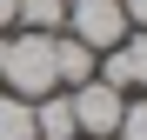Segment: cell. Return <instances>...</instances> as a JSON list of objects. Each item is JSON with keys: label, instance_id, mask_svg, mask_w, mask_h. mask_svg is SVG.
<instances>
[{"label": "cell", "instance_id": "obj_1", "mask_svg": "<svg viewBox=\"0 0 147 140\" xmlns=\"http://www.w3.org/2000/svg\"><path fill=\"white\" fill-rule=\"evenodd\" d=\"M0 87L20 93V100L60 93V80H54V33H13L7 40V67H0Z\"/></svg>", "mask_w": 147, "mask_h": 140}, {"label": "cell", "instance_id": "obj_2", "mask_svg": "<svg viewBox=\"0 0 147 140\" xmlns=\"http://www.w3.org/2000/svg\"><path fill=\"white\" fill-rule=\"evenodd\" d=\"M60 27L80 40V47L107 54V47L127 40V13H120V0H67V20H60Z\"/></svg>", "mask_w": 147, "mask_h": 140}, {"label": "cell", "instance_id": "obj_3", "mask_svg": "<svg viewBox=\"0 0 147 140\" xmlns=\"http://www.w3.org/2000/svg\"><path fill=\"white\" fill-rule=\"evenodd\" d=\"M67 107H74V133H87V140H114L127 93L107 87V80H87V87H74V93H67Z\"/></svg>", "mask_w": 147, "mask_h": 140}, {"label": "cell", "instance_id": "obj_4", "mask_svg": "<svg viewBox=\"0 0 147 140\" xmlns=\"http://www.w3.org/2000/svg\"><path fill=\"white\" fill-rule=\"evenodd\" d=\"M94 80H107V87H120V93H147V27H134L120 47H107V67Z\"/></svg>", "mask_w": 147, "mask_h": 140}, {"label": "cell", "instance_id": "obj_5", "mask_svg": "<svg viewBox=\"0 0 147 140\" xmlns=\"http://www.w3.org/2000/svg\"><path fill=\"white\" fill-rule=\"evenodd\" d=\"M94 60H100V54H94V47H80L74 33H54V80H60L67 93L94 80Z\"/></svg>", "mask_w": 147, "mask_h": 140}, {"label": "cell", "instance_id": "obj_6", "mask_svg": "<svg viewBox=\"0 0 147 140\" xmlns=\"http://www.w3.org/2000/svg\"><path fill=\"white\" fill-rule=\"evenodd\" d=\"M34 133H40V140H74V107H67V93H40V100H34Z\"/></svg>", "mask_w": 147, "mask_h": 140}, {"label": "cell", "instance_id": "obj_7", "mask_svg": "<svg viewBox=\"0 0 147 140\" xmlns=\"http://www.w3.org/2000/svg\"><path fill=\"white\" fill-rule=\"evenodd\" d=\"M67 0H13V27L20 33H60Z\"/></svg>", "mask_w": 147, "mask_h": 140}, {"label": "cell", "instance_id": "obj_8", "mask_svg": "<svg viewBox=\"0 0 147 140\" xmlns=\"http://www.w3.org/2000/svg\"><path fill=\"white\" fill-rule=\"evenodd\" d=\"M0 140H40V133H34V100L0 93Z\"/></svg>", "mask_w": 147, "mask_h": 140}, {"label": "cell", "instance_id": "obj_9", "mask_svg": "<svg viewBox=\"0 0 147 140\" xmlns=\"http://www.w3.org/2000/svg\"><path fill=\"white\" fill-rule=\"evenodd\" d=\"M114 140H147V100H127V107H120Z\"/></svg>", "mask_w": 147, "mask_h": 140}, {"label": "cell", "instance_id": "obj_10", "mask_svg": "<svg viewBox=\"0 0 147 140\" xmlns=\"http://www.w3.org/2000/svg\"><path fill=\"white\" fill-rule=\"evenodd\" d=\"M120 13H127V33H134V27H147V0H120Z\"/></svg>", "mask_w": 147, "mask_h": 140}, {"label": "cell", "instance_id": "obj_11", "mask_svg": "<svg viewBox=\"0 0 147 140\" xmlns=\"http://www.w3.org/2000/svg\"><path fill=\"white\" fill-rule=\"evenodd\" d=\"M13 27V0H0V33H7Z\"/></svg>", "mask_w": 147, "mask_h": 140}, {"label": "cell", "instance_id": "obj_12", "mask_svg": "<svg viewBox=\"0 0 147 140\" xmlns=\"http://www.w3.org/2000/svg\"><path fill=\"white\" fill-rule=\"evenodd\" d=\"M0 67H7V40H0Z\"/></svg>", "mask_w": 147, "mask_h": 140}, {"label": "cell", "instance_id": "obj_13", "mask_svg": "<svg viewBox=\"0 0 147 140\" xmlns=\"http://www.w3.org/2000/svg\"><path fill=\"white\" fill-rule=\"evenodd\" d=\"M74 140H87V133H74Z\"/></svg>", "mask_w": 147, "mask_h": 140}]
</instances>
